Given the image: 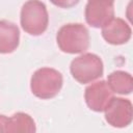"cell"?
<instances>
[{
  "instance_id": "cell-1",
  "label": "cell",
  "mask_w": 133,
  "mask_h": 133,
  "mask_svg": "<svg viewBox=\"0 0 133 133\" xmlns=\"http://www.w3.org/2000/svg\"><path fill=\"white\" fill-rule=\"evenodd\" d=\"M56 42L59 49L64 53H82L88 49L89 32L83 24H65L58 30Z\"/></svg>"
},
{
  "instance_id": "cell-2",
  "label": "cell",
  "mask_w": 133,
  "mask_h": 133,
  "mask_svg": "<svg viewBox=\"0 0 133 133\" xmlns=\"http://www.w3.org/2000/svg\"><path fill=\"white\" fill-rule=\"evenodd\" d=\"M62 75L55 69L42 68L31 77L30 87L32 94L43 100L54 98L61 89Z\"/></svg>"
},
{
  "instance_id": "cell-3",
  "label": "cell",
  "mask_w": 133,
  "mask_h": 133,
  "mask_svg": "<svg viewBox=\"0 0 133 133\" xmlns=\"http://www.w3.org/2000/svg\"><path fill=\"white\" fill-rule=\"evenodd\" d=\"M49 16L46 5L39 0H28L21 9V26L31 35H41L48 28Z\"/></svg>"
},
{
  "instance_id": "cell-4",
  "label": "cell",
  "mask_w": 133,
  "mask_h": 133,
  "mask_svg": "<svg viewBox=\"0 0 133 133\" xmlns=\"http://www.w3.org/2000/svg\"><path fill=\"white\" fill-rule=\"evenodd\" d=\"M70 71L76 81L85 84L103 75V62L98 55L85 53L72 60Z\"/></svg>"
},
{
  "instance_id": "cell-5",
  "label": "cell",
  "mask_w": 133,
  "mask_h": 133,
  "mask_svg": "<svg viewBox=\"0 0 133 133\" xmlns=\"http://www.w3.org/2000/svg\"><path fill=\"white\" fill-rule=\"evenodd\" d=\"M105 119L112 127L124 128L131 124L133 117L132 103L123 98H112L104 109Z\"/></svg>"
},
{
  "instance_id": "cell-6",
  "label": "cell",
  "mask_w": 133,
  "mask_h": 133,
  "mask_svg": "<svg viewBox=\"0 0 133 133\" xmlns=\"http://www.w3.org/2000/svg\"><path fill=\"white\" fill-rule=\"evenodd\" d=\"M113 2L111 0H88L85 6L87 24L95 28H100L114 18Z\"/></svg>"
},
{
  "instance_id": "cell-7",
  "label": "cell",
  "mask_w": 133,
  "mask_h": 133,
  "mask_svg": "<svg viewBox=\"0 0 133 133\" xmlns=\"http://www.w3.org/2000/svg\"><path fill=\"white\" fill-rule=\"evenodd\" d=\"M84 98L87 106L91 110L101 112L104 111L109 101L113 98V91L105 81L101 80L86 87Z\"/></svg>"
},
{
  "instance_id": "cell-8",
  "label": "cell",
  "mask_w": 133,
  "mask_h": 133,
  "mask_svg": "<svg viewBox=\"0 0 133 133\" xmlns=\"http://www.w3.org/2000/svg\"><path fill=\"white\" fill-rule=\"evenodd\" d=\"M130 26L119 18H112L102 27L103 38L111 45H123L131 38Z\"/></svg>"
},
{
  "instance_id": "cell-9",
  "label": "cell",
  "mask_w": 133,
  "mask_h": 133,
  "mask_svg": "<svg viewBox=\"0 0 133 133\" xmlns=\"http://www.w3.org/2000/svg\"><path fill=\"white\" fill-rule=\"evenodd\" d=\"M20 41V31L16 24L0 20V53L6 54L14 52Z\"/></svg>"
},
{
  "instance_id": "cell-10",
  "label": "cell",
  "mask_w": 133,
  "mask_h": 133,
  "mask_svg": "<svg viewBox=\"0 0 133 133\" xmlns=\"http://www.w3.org/2000/svg\"><path fill=\"white\" fill-rule=\"evenodd\" d=\"M108 86L113 92L119 95H129L133 89L132 76L124 71L112 72L108 76Z\"/></svg>"
},
{
  "instance_id": "cell-11",
  "label": "cell",
  "mask_w": 133,
  "mask_h": 133,
  "mask_svg": "<svg viewBox=\"0 0 133 133\" xmlns=\"http://www.w3.org/2000/svg\"><path fill=\"white\" fill-rule=\"evenodd\" d=\"M6 132L9 133H32L35 132V124L32 117L24 112L15 113L11 117H8V124L6 126Z\"/></svg>"
},
{
  "instance_id": "cell-12",
  "label": "cell",
  "mask_w": 133,
  "mask_h": 133,
  "mask_svg": "<svg viewBox=\"0 0 133 133\" xmlns=\"http://www.w3.org/2000/svg\"><path fill=\"white\" fill-rule=\"evenodd\" d=\"M54 5L61 8H71L78 4L80 0H50Z\"/></svg>"
},
{
  "instance_id": "cell-13",
  "label": "cell",
  "mask_w": 133,
  "mask_h": 133,
  "mask_svg": "<svg viewBox=\"0 0 133 133\" xmlns=\"http://www.w3.org/2000/svg\"><path fill=\"white\" fill-rule=\"evenodd\" d=\"M8 124V117L0 114V132H6V126Z\"/></svg>"
},
{
  "instance_id": "cell-14",
  "label": "cell",
  "mask_w": 133,
  "mask_h": 133,
  "mask_svg": "<svg viewBox=\"0 0 133 133\" xmlns=\"http://www.w3.org/2000/svg\"><path fill=\"white\" fill-rule=\"evenodd\" d=\"M111 1H114V0H111Z\"/></svg>"
}]
</instances>
